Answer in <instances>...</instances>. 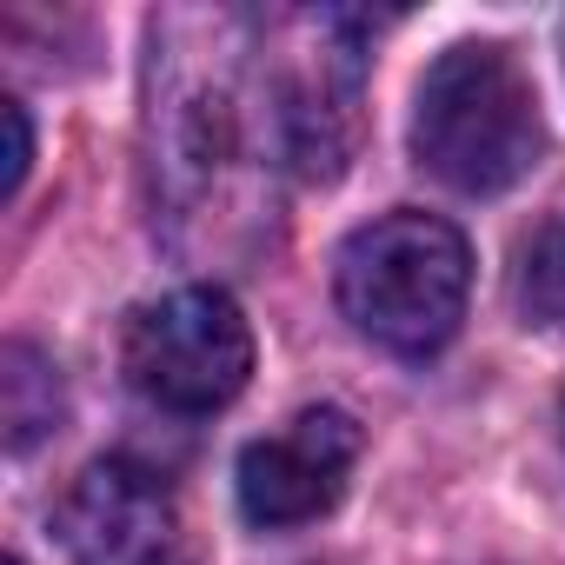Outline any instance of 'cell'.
Here are the masks:
<instances>
[{
  "label": "cell",
  "mask_w": 565,
  "mask_h": 565,
  "mask_svg": "<svg viewBox=\"0 0 565 565\" xmlns=\"http://www.w3.org/2000/svg\"><path fill=\"white\" fill-rule=\"evenodd\" d=\"M333 294L360 340L399 360H433L466 320L472 246L439 213H380L333 253Z\"/></svg>",
  "instance_id": "obj_2"
},
{
  "label": "cell",
  "mask_w": 565,
  "mask_h": 565,
  "mask_svg": "<svg viewBox=\"0 0 565 565\" xmlns=\"http://www.w3.org/2000/svg\"><path fill=\"white\" fill-rule=\"evenodd\" d=\"M0 120H8V186L0 193H21V180H28V160H34V134H28V107L21 100H0Z\"/></svg>",
  "instance_id": "obj_8"
},
{
  "label": "cell",
  "mask_w": 565,
  "mask_h": 565,
  "mask_svg": "<svg viewBox=\"0 0 565 565\" xmlns=\"http://www.w3.org/2000/svg\"><path fill=\"white\" fill-rule=\"evenodd\" d=\"M558 433H565V406H558Z\"/></svg>",
  "instance_id": "obj_11"
},
{
  "label": "cell",
  "mask_w": 565,
  "mask_h": 565,
  "mask_svg": "<svg viewBox=\"0 0 565 565\" xmlns=\"http://www.w3.org/2000/svg\"><path fill=\"white\" fill-rule=\"evenodd\" d=\"M8 565H28V558H21V552H14V558H8Z\"/></svg>",
  "instance_id": "obj_10"
},
{
  "label": "cell",
  "mask_w": 565,
  "mask_h": 565,
  "mask_svg": "<svg viewBox=\"0 0 565 565\" xmlns=\"http://www.w3.org/2000/svg\"><path fill=\"white\" fill-rule=\"evenodd\" d=\"M545 153V114L532 74L499 41L446 47L413 94V160L472 200L519 186Z\"/></svg>",
  "instance_id": "obj_1"
},
{
  "label": "cell",
  "mask_w": 565,
  "mask_h": 565,
  "mask_svg": "<svg viewBox=\"0 0 565 565\" xmlns=\"http://www.w3.org/2000/svg\"><path fill=\"white\" fill-rule=\"evenodd\" d=\"M0 426H8V452H34L61 426V380L54 360H41L28 340L0 347Z\"/></svg>",
  "instance_id": "obj_6"
},
{
  "label": "cell",
  "mask_w": 565,
  "mask_h": 565,
  "mask_svg": "<svg viewBox=\"0 0 565 565\" xmlns=\"http://www.w3.org/2000/svg\"><path fill=\"white\" fill-rule=\"evenodd\" d=\"M360 466V426L340 406H307L287 433L239 446L233 466V492L246 525L259 532H287V525H313L320 512L340 505L347 479Z\"/></svg>",
  "instance_id": "obj_4"
},
{
  "label": "cell",
  "mask_w": 565,
  "mask_h": 565,
  "mask_svg": "<svg viewBox=\"0 0 565 565\" xmlns=\"http://www.w3.org/2000/svg\"><path fill=\"white\" fill-rule=\"evenodd\" d=\"M127 386L160 413H220L253 380V327L220 287H173L127 320Z\"/></svg>",
  "instance_id": "obj_3"
},
{
  "label": "cell",
  "mask_w": 565,
  "mask_h": 565,
  "mask_svg": "<svg viewBox=\"0 0 565 565\" xmlns=\"http://www.w3.org/2000/svg\"><path fill=\"white\" fill-rule=\"evenodd\" d=\"M147 565H186V558H180V552H153Z\"/></svg>",
  "instance_id": "obj_9"
},
{
  "label": "cell",
  "mask_w": 565,
  "mask_h": 565,
  "mask_svg": "<svg viewBox=\"0 0 565 565\" xmlns=\"http://www.w3.org/2000/svg\"><path fill=\"white\" fill-rule=\"evenodd\" d=\"M54 532L74 565H147L167 552V486L127 459H100L54 505Z\"/></svg>",
  "instance_id": "obj_5"
},
{
  "label": "cell",
  "mask_w": 565,
  "mask_h": 565,
  "mask_svg": "<svg viewBox=\"0 0 565 565\" xmlns=\"http://www.w3.org/2000/svg\"><path fill=\"white\" fill-rule=\"evenodd\" d=\"M525 307L565 333V226H552L525 259Z\"/></svg>",
  "instance_id": "obj_7"
}]
</instances>
